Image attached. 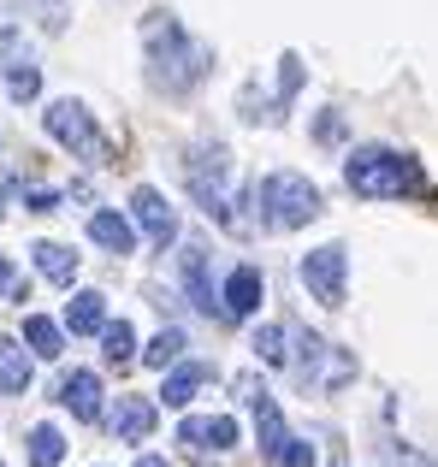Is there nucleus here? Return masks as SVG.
<instances>
[{
    "mask_svg": "<svg viewBox=\"0 0 438 467\" xmlns=\"http://www.w3.org/2000/svg\"><path fill=\"white\" fill-rule=\"evenodd\" d=\"M344 178L361 202H403V195H427V171L421 160L397 149H356L344 160Z\"/></svg>",
    "mask_w": 438,
    "mask_h": 467,
    "instance_id": "f257e3e1",
    "label": "nucleus"
},
{
    "mask_svg": "<svg viewBox=\"0 0 438 467\" xmlns=\"http://www.w3.org/2000/svg\"><path fill=\"white\" fill-rule=\"evenodd\" d=\"M208 71V47L190 42V30H178V18L154 12L149 18V83L166 95H184L190 83H202Z\"/></svg>",
    "mask_w": 438,
    "mask_h": 467,
    "instance_id": "f03ea898",
    "label": "nucleus"
},
{
    "mask_svg": "<svg viewBox=\"0 0 438 467\" xmlns=\"http://www.w3.org/2000/svg\"><path fill=\"white\" fill-rule=\"evenodd\" d=\"M184 178H190V195H196V207H208V219H219V225H231L237 231L243 219H237V160H231L225 149H196L190 154V166H184Z\"/></svg>",
    "mask_w": 438,
    "mask_h": 467,
    "instance_id": "7ed1b4c3",
    "label": "nucleus"
},
{
    "mask_svg": "<svg viewBox=\"0 0 438 467\" xmlns=\"http://www.w3.org/2000/svg\"><path fill=\"white\" fill-rule=\"evenodd\" d=\"M237 390H243V402L255 409V432H261V456L273 462V467H314V450L290 438L285 414L273 409V397L261 390V379H237Z\"/></svg>",
    "mask_w": 438,
    "mask_h": 467,
    "instance_id": "20e7f679",
    "label": "nucleus"
},
{
    "mask_svg": "<svg viewBox=\"0 0 438 467\" xmlns=\"http://www.w3.org/2000/svg\"><path fill=\"white\" fill-rule=\"evenodd\" d=\"M261 207H266V225L273 231H302L320 219V190L302 171H273L261 183Z\"/></svg>",
    "mask_w": 438,
    "mask_h": 467,
    "instance_id": "39448f33",
    "label": "nucleus"
},
{
    "mask_svg": "<svg viewBox=\"0 0 438 467\" xmlns=\"http://www.w3.org/2000/svg\"><path fill=\"white\" fill-rule=\"evenodd\" d=\"M47 137L66 142V149L78 160H89V166H107V160H113L107 137L95 130V119L83 113V101H54V107H47Z\"/></svg>",
    "mask_w": 438,
    "mask_h": 467,
    "instance_id": "423d86ee",
    "label": "nucleus"
},
{
    "mask_svg": "<svg viewBox=\"0 0 438 467\" xmlns=\"http://www.w3.org/2000/svg\"><path fill=\"white\" fill-rule=\"evenodd\" d=\"M302 285H308L314 296L326 302V308H338V302H344V285H349V254L338 249V243L302 254Z\"/></svg>",
    "mask_w": 438,
    "mask_h": 467,
    "instance_id": "0eeeda50",
    "label": "nucleus"
},
{
    "mask_svg": "<svg viewBox=\"0 0 438 467\" xmlns=\"http://www.w3.org/2000/svg\"><path fill=\"white\" fill-rule=\"evenodd\" d=\"M130 219H137V231H142L149 249H166V243L178 237V213L166 207L161 190H137V195H130Z\"/></svg>",
    "mask_w": 438,
    "mask_h": 467,
    "instance_id": "6e6552de",
    "label": "nucleus"
},
{
    "mask_svg": "<svg viewBox=\"0 0 438 467\" xmlns=\"http://www.w3.org/2000/svg\"><path fill=\"white\" fill-rule=\"evenodd\" d=\"M255 308H261V273H255V266H237V273L219 285V314L225 319H249Z\"/></svg>",
    "mask_w": 438,
    "mask_h": 467,
    "instance_id": "1a4fd4ad",
    "label": "nucleus"
},
{
    "mask_svg": "<svg viewBox=\"0 0 438 467\" xmlns=\"http://www.w3.org/2000/svg\"><path fill=\"white\" fill-rule=\"evenodd\" d=\"M178 444L184 450H231L237 444V420H231V414H208V420L190 414V420L178 426Z\"/></svg>",
    "mask_w": 438,
    "mask_h": 467,
    "instance_id": "9d476101",
    "label": "nucleus"
},
{
    "mask_svg": "<svg viewBox=\"0 0 438 467\" xmlns=\"http://www.w3.org/2000/svg\"><path fill=\"white\" fill-rule=\"evenodd\" d=\"M101 397H107V390H101V379H95L89 367H78V373L59 385V402H66L78 420H95V414H101Z\"/></svg>",
    "mask_w": 438,
    "mask_h": 467,
    "instance_id": "9b49d317",
    "label": "nucleus"
},
{
    "mask_svg": "<svg viewBox=\"0 0 438 467\" xmlns=\"http://www.w3.org/2000/svg\"><path fill=\"white\" fill-rule=\"evenodd\" d=\"M113 432L125 438V444H142V438L154 432V402H142V397L119 402V409H113Z\"/></svg>",
    "mask_w": 438,
    "mask_h": 467,
    "instance_id": "f8f14e48",
    "label": "nucleus"
},
{
    "mask_svg": "<svg viewBox=\"0 0 438 467\" xmlns=\"http://www.w3.org/2000/svg\"><path fill=\"white\" fill-rule=\"evenodd\" d=\"M36 273L47 278V285H71V278H78V254L66 249V243H36Z\"/></svg>",
    "mask_w": 438,
    "mask_h": 467,
    "instance_id": "ddd939ff",
    "label": "nucleus"
},
{
    "mask_svg": "<svg viewBox=\"0 0 438 467\" xmlns=\"http://www.w3.org/2000/svg\"><path fill=\"white\" fill-rule=\"evenodd\" d=\"M89 243H101L107 254H130V249H137V231H130L119 213H95L89 219Z\"/></svg>",
    "mask_w": 438,
    "mask_h": 467,
    "instance_id": "4468645a",
    "label": "nucleus"
},
{
    "mask_svg": "<svg viewBox=\"0 0 438 467\" xmlns=\"http://www.w3.org/2000/svg\"><path fill=\"white\" fill-rule=\"evenodd\" d=\"M24 343H30V355H42V361H54L59 349H66V331L54 326L47 314H30L24 319Z\"/></svg>",
    "mask_w": 438,
    "mask_h": 467,
    "instance_id": "2eb2a0df",
    "label": "nucleus"
},
{
    "mask_svg": "<svg viewBox=\"0 0 438 467\" xmlns=\"http://www.w3.org/2000/svg\"><path fill=\"white\" fill-rule=\"evenodd\" d=\"M30 390V355L18 343H0V397H18Z\"/></svg>",
    "mask_w": 438,
    "mask_h": 467,
    "instance_id": "dca6fc26",
    "label": "nucleus"
},
{
    "mask_svg": "<svg viewBox=\"0 0 438 467\" xmlns=\"http://www.w3.org/2000/svg\"><path fill=\"white\" fill-rule=\"evenodd\" d=\"M202 385H208V367H178V373L161 385V402L166 409H190V397H196Z\"/></svg>",
    "mask_w": 438,
    "mask_h": 467,
    "instance_id": "f3484780",
    "label": "nucleus"
},
{
    "mask_svg": "<svg viewBox=\"0 0 438 467\" xmlns=\"http://www.w3.org/2000/svg\"><path fill=\"white\" fill-rule=\"evenodd\" d=\"M101 319H107V296H101V290H83V296H71V308H66V331H83V337H89Z\"/></svg>",
    "mask_w": 438,
    "mask_h": 467,
    "instance_id": "a211bd4d",
    "label": "nucleus"
},
{
    "mask_svg": "<svg viewBox=\"0 0 438 467\" xmlns=\"http://www.w3.org/2000/svg\"><path fill=\"white\" fill-rule=\"evenodd\" d=\"M59 462H66V438L54 426H36L30 432V467H59Z\"/></svg>",
    "mask_w": 438,
    "mask_h": 467,
    "instance_id": "6ab92c4d",
    "label": "nucleus"
},
{
    "mask_svg": "<svg viewBox=\"0 0 438 467\" xmlns=\"http://www.w3.org/2000/svg\"><path fill=\"white\" fill-rule=\"evenodd\" d=\"M255 355H261L266 367H285L290 361V331L285 326H261L255 331Z\"/></svg>",
    "mask_w": 438,
    "mask_h": 467,
    "instance_id": "aec40b11",
    "label": "nucleus"
},
{
    "mask_svg": "<svg viewBox=\"0 0 438 467\" xmlns=\"http://www.w3.org/2000/svg\"><path fill=\"white\" fill-rule=\"evenodd\" d=\"M178 355H184V331H161V337L142 349V361H149V367H172Z\"/></svg>",
    "mask_w": 438,
    "mask_h": 467,
    "instance_id": "412c9836",
    "label": "nucleus"
},
{
    "mask_svg": "<svg viewBox=\"0 0 438 467\" xmlns=\"http://www.w3.org/2000/svg\"><path fill=\"white\" fill-rule=\"evenodd\" d=\"M6 89H12V101H36V89H42V71L18 59V66L6 71Z\"/></svg>",
    "mask_w": 438,
    "mask_h": 467,
    "instance_id": "4be33fe9",
    "label": "nucleus"
},
{
    "mask_svg": "<svg viewBox=\"0 0 438 467\" xmlns=\"http://www.w3.org/2000/svg\"><path fill=\"white\" fill-rule=\"evenodd\" d=\"M101 349H107V361H119V367H125L130 355H137V337H130V326H107Z\"/></svg>",
    "mask_w": 438,
    "mask_h": 467,
    "instance_id": "5701e85b",
    "label": "nucleus"
},
{
    "mask_svg": "<svg viewBox=\"0 0 438 467\" xmlns=\"http://www.w3.org/2000/svg\"><path fill=\"white\" fill-rule=\"evenodd\" d=\"M54 202H59L54 190H30V207H36V213H47V207H54Z\"/></svg>",
    "mask_w": 438,
    "mask_h": 467,
    "instance_id": "b1692460",
    "label": "nucleus"
},
{
    "mask_svg": "<svg viewBox=\"0 0 438 467\" xmlns=\"http://www.w3.org/2000/svg\"><path fill=\"white\" fill-rule=\"evenodd\" d=\"M391 467H438V462H427V456H409V450H403V456H391Z\"/></svg>",
    "mask_w": 438,
    "mask_h": 467,
    "instance_id": "393cba45",
    "label": "nucleus"
},
{
    "mask_svg": "<svg viewBox=\"0 0 438 467\" xmlns=\"http://www.w3.org/2000/svg\"><path fill=\"white\" fill-rule=\"evenodd\" d=\"M0 285H12V266H6V254H0Z\"/></svg>",
    "mask_w": 438,
    "mask_h": 467,
    "instance_id": "a878e982",
    "label": "nucleus"
},
{
    "mask_svg": "<svg viewBox=\"0 0 438 467\" xmlns=\"http://www.w3.org/2000/svg\"><path fill=\"white\" fill-rule=\"evenodd\" d=\"M137 467H166V462H161V456H142V462H137Z\"/></svg>",
    "mask_w": 438,
    "mask_h": 467,
    "instance_id": "bb28decb",
    "label": "nucleus"
}]
</instances>
